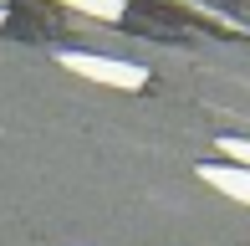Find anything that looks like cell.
I'll list each match as a JSON object with an SVG mask.
<instances>
[{
	"mask_svg": "<svg viewBox=\"0 0 250 246\" xmlns=\"http://www.w3.org/2000/svg\"><path fill=\"white\" fill-rule=\"evenodd\" d=\"M62 5L87 10V16H97V21H118L123 16V0H62Z\"/></svg>",
	"mask_w": 250,
	"mask_h": 246,
	"instance_id": "obj_3",
	"label": "cell"
},
{
	"mask_svg": "<svg viewBox=\"0 0 250 246\" xmlns=\"http://www.w3.org/2000/svg\"><path fill=\"white\" fill-rule=\"evenodd\" d=\"M220 154H225V159H235V164H245V170H250V139H220Z\"/></svg>",
	"mask_w": 250,
	"mask_h": 246,
	"instance_id": "obj_4",
	"label": "cell"
},
{
	"mask_svg": "<svg viewBox=\"0 0 250 246\" xmlns=\"http://www.w3.org/2000/svg\"><path fill=\"white\" fill-rule=\"evenodd\" d=\"M62 67L87 82H107V87H123V93H138L148 82V72L133 62H112V57H92V51H62Z\"/></svg>",
	"mask_w": 250,
	"mask_h": 246,
	"instance_id": "obj_1",
	"label": "cell"
},
{
	"mask_svg": "<svg viewBox=\"0 0 250 246\" xmlns=\"http://www.w3.org/2000/svg\"><path fill=\"white\" fill-rule=\"evenodd\" d=\"M199 180L214 185L220 195H230L235 205H250V170L245 164H199Z\"/></svg>",
	"mask_w": 250,
	"mask_h": 246,
	"instance_id": "obj_2",
	"label": "cell"
}]
</instances>
